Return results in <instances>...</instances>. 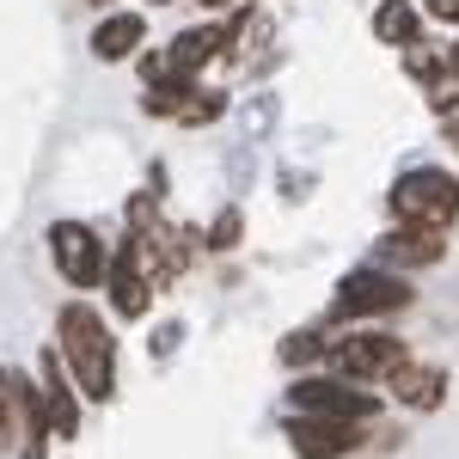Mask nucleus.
Wrapping results in <instances>:
<instances>
[{
    "mask_svg": "<svg viewBox=\"0 0 459 459\" xmlns=\"http://www.w3.org/2000/svg\"><path fill=\"white\" fill-rule=\"evenodd\" d=\"M62 355H68V374L74 386L86 392V398H110V386H117V350H110V331L99 325V313L92 307H62Z\"/></svg>",
    "mask_w": 459,
    "mask_h": 459,
    "instance_id": "obj_1",
    "label": "nucleus"
},
{
    "mask_svg": "<svg viewBox=\"0 0 459 459\" xmlns=\"http://www.w3.org/2000/svg\"><path fill=\"white\" fill-rule=\"evenodd\" d=\"M49 404H37V386L25 374L0 368V454L13 459H43V435H49Z\"/></svg>",
    "mask_w": 459,
    "mask_h": 459,
    "instance_id": "obj_2",
    "label": "nucleus"
},
{
    "mask_svg": "<svg viewBox=\"0 0 459 459\" xmlns=\"http://www.w3.org/2000/svg\"><path fill=\"white\" fill-rule=\"evenodd\" d=\"M392 214L404 227H447L459 214V178L454 172H404L392 184Z\"/></svg>",
    "mask_w": 459,
    "mask_h": 459,
    "instance_id": "obj_3",
    "label": "nucleus"
},
{
    "mask_svg": "<svg viewBox=\"0 0 459 459\" xmlns=\"http://www.w3.org/2000/svg\"><path fill=\"white\" fill-rule=\"evenodd\" d=\"M233 49V25H196V31H184L147 68V80H153V92H166V86H190L196 74H203V62H214V56H227Z\"/></svg>",
    "mask_w": 459,
    "mask_h": 459,
    "instance_id": "obj_4",
    "label": "nucleus"
},
{
    "mask_svg": "<svg viewBox=\"0 0 459 459\" xmlns=\"http://www.w3.org/2000/svg\"><path fill=\"white\" fill-rule=\"evenodd\" d=\"M288 441L300 459H343L368 441V417H294L288 423Z\"/></svg>",
    "mask_w": 459,
    "mask_h": 459,
    "instance_id": "obj_5",
    "label": "nucleus"
},
{
    "mask_svg": "<svg viewBox=\"0 0 459 459\" xmlns=\"http://www.w3.org/2000/svg\"><path fill=\"white\" fill-rule=\"evenodd\" d=\"M411 355L398 337H380V331H361V337H343V343H331V368L337 374H350V380H392L398 368H404Z\"/></svg>",
    "mask_w": 459,
    "mask_h": 459,
    "instance_id": "obj_6",
    "label": "nucleus"
},
{
    "mask_svg": "<svg viewBox=\"0 0 459 459\" xmlns=\"http://www.w3.org/2000/svg\"><path fill=\"white\" fill-rule=\"evenodd\" d=\"M288 404L294 411H307V417H374L380 411V392H368L361 380H294V392H288Z\"/></svg>",
    "mask_w": 459,
    "mask_h": 459,
    "instance_id": "obj_7",
    "label": "nucleus"
},
{
    "mask_svg": "<svg viewBox=\"0 0 459 459\" xmlns=\"http://www.w3.org/2000/svg\"><path fill=\"white\" fill-rule=\"evenodd\" d=\"M49 251H56L62 282H74V288H92V282H105V276H110L105 246H99V239H92V227H80V221H56Z\"/></svg>",
    "mask_w": 459,
    "mask_h": 459,
    "instance_id": "obj_8",
    "label": "nucleus"
},
{
    "mask_svg": "<svg viewBox=\"0 0 459 459\" xmlns=\"http://www.w3.org/2000/svg\"><path fill=\"white\" fill-rule=\"evenodd\" d=\"M411 307V288L398 276H374V270H350L343 288H337V318H380Z\"/></svg>",
    "mask_w": 459,
    "mask_h": 459,
    "instance_id": "obj_9",
    "label": "nucleus"
},
{
    "mask_svg": "<svg viewBox=\"0 0 459 459\" xmlns=\"http://www.w3.org/2000/svg\"><path fill=\"white\" fill-rule=\"evenodd\" d=\"M110 300H117V313L123 318H142L147 313V294H153V288H147V239L142 233H129V246L117 251V264H110Z\"/></svg>",
    "mask_w": 459,
    "mask_h": 459,
    "instance_id": "obj_10",
    "label": "nucleus"
},
{
    "mask_svg": "<svg viewBox=\"0 0 459 459\" xmlns=\"http://www.w3.org/2000/svg\"><path fill=\"white\" fill-rule=\"evenodd\" d=\"M142 37H147V25L135 13H110L105 25L92 31V56H99V62H123V56L142 49Z\"/></svg>",
    "mask_w": 459,
    "mask_h": 459,
    "instance_id": "obj_11",
    "label": "nucleus"
},
{
    "mask_svg": "<svg viewBox=\"0 0 459 459\" xmlns=\"http://www.w3.org/2000/svg\"><path fill=\"white\" fill-rule=\"evenodd\" d=\"M441 257V227H404L380 239V264H435Z\"/></svg>",
    "mask_w": 459,
    "mask_h": 459,
    "instance_id": "obj_12",
    "label": "nucleus"
},
{
    "mask_svg": "<svg viewBox=\"0 0 459 459\" xmlns=\"http://www.w3.org/2000/svg\"><path fill=\"white\" fill-rule=\"evenodd\" d=\"M392 392L411 404V411H435L441 404V392H447V380H441V368H423V361H404L398 374H392Z\"/></svg>",
    "mask_w": 459,
    "mask_h": 459,
    "instance_id": "obj_13",
    "label": "nucleus"
},
{
    "mask_svg": "<svg viewBox=\"0 0 459 459\" xmlns=\"http://www.w3.org/2000/svg\"><path fill=\"white\" fill-rule=\"evenodd\" d=\"M68 380H74V374H68ZM68 380H62L56 355H43V404H49L56 435H74V429H80V404H74V392H80V386H68Z\"/></svg>",
    "mask_w": 459,
    "mask_h": 459,
    "instance_id": "obj_14",
    "label": "nucleus"
},
{
    "mask_svg": "<svg viewBox=\"0 0 459 459\" xmlns=\"http://www.w3.org/2000/svg\"><path fill=\"white\" fill-rule=\"evenodd\" d=\"M374 37H380V43H398V49L417 43V6H411V0H386V6L374 13Z\"/></svg>",
    "mask_w": 459,
    "mask_h": 459,
    "instance_id": "obj_15",
    "label": "nucleus"
},
{
    "mask_svg": "<svg viewBox=\"0 0 459 459\" xmlns=\"http://www.w3.org/2000/svg\"><path fill=\"white\" fill-rule=\"evenodd\" d=\"M214 110H221V99H214V92H190V99H178V123H209Z\"/></svg>",
    "mask_w": 459,
    "mask_h": 459,
    "instance_id": "obj_16",
    "label": "nucleus"
},
{
    "mask_svg": "<svg viewBox=\"0 0 459 459\" xmlns=\"http://www.w3.org/2000/svg\"><path fill=\"white\" fill-rule=\"evenodd\" d=\"M429 105H435V110H454L459 105V68H441L435 80H429Z\"/></svg>",
    "mask_w": 459,
    "mask_h": 459,
    "instance_id": "obj_17",
    "label": "nucleus"
},
{
    "mask_svg": "<svg viewBox=\"0 0 459 459\" xmlns=\"http://www.w3.org/2000/svg\"><path fill=\"white\" fill-rule=\"evenodd\" d=\"M404 62H411V74H417L423 86L441 74V56H435V49H423V43H404Z\"/></svg>",
    "mask_w": 459,
    "mask_h": 459,
    "instance_id": "obj_18",
    "label": "nucleus"
},
{
    "mask_svg": "<svg viewBox=\"0 0 459 459\" xmlns=\"http://www.w3.org/2000/svg\"><path fill=\"white\" fill-rule=\"evenodd\" d=\"M209 246L214 251H227V246H239V209H227L221 221H214V233H209Z\"/></svg>",
    "mask_w": 459,
    "mask_h": 459,
    "instance_id": "obj_19",
    "label": "nucleus"
},
{
    "mask_svg": "<svg viewBox=\"0 0 459 459\" xmlns=\"http://www.w3.org/2000/svg\"><path fill=\"white\" fill-rule=\"evenodd\" d=\"M435 19H447V25H459V0H423Z\"/></svg>",
    "mask_w": 459,
    "mask_h": 459,
    "instance_id": "obj_20",
    "label": "nucleus"
},
{
    "mask_svg": "<svg viewBox=\"0 0 459 459\" xmlns=\"http://www.w3.org/2000/svg\"><path fill=\"white\" fill-rule=\"evenodd\" d=\"M264 123H270V105H251L246 110V135H264Z\"/></svg>",
    "mask_w": 459,
    "mask_h": 459,
    "instance_id": "obj_21",
    "label": "nucleus"
},
{
    "mask_svg": "<svg viewBox=\"0 0 459 459\" xmlns=\"http://www.w3.org/2000/svg\"><path fill=\"white\" fill-rule=\"evenodd\" d=\"M203 6H233V0H203Z\"/></svg>",
    "mask_w": 459,
    "mask_h": 459,
    "instance_id": "obj_22",
    "label": "nucleus"
},
{
    "mask_svg": "<svg viewBox=\"0 0 459 459\" xmlns=\"http://www.w3.org/2000/svg\"><path fill=\"white\" fill-rule=\"evenodd\" d=\"M454 68H459V49H454Z\"/></svg>",
    "mask_w": 459,
    "mask_h": 459,
    "instance_id": "obj_23",
    "label": "nucleus"
},
{
    "mask_svg": "<svg viewBox=\"0 0 459 459\" xmlns=\"http://www.w3.org/2000/svg\"><path fill=\"white\" fill-rule=\"evenodd\" d=\"M160 6H166V0H160Z\"/></svg>",
    "mask_w": 459,
    "mask_h": 459,
    "instance_id": "obj_24",
    "label": "nucleus"
}]
</instances>
